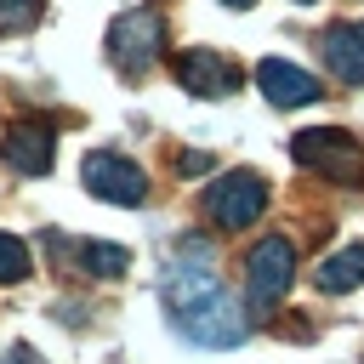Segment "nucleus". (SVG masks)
<instances>
[{"instance_id": "5", "label": "nucleus", "mask_w": 364, "mask_h": 364, "mask_svg": "<svg viewBox=\"0 0 364 364\" xmlns=\"http://www.w3.org/2000/svg\"><path fill=\"white\" fill-rule=\"evenodd\" d=\"M205 210H210L216 228H250V222L267 210V182H262L256 171H233V176L210 182Z\"/></svg>"}, {"instance_id": "4", "label": "nucleus", "mask_w": 364, "mask_h": 364, "mask_svg": "<svg viewBox=\"0 0 364 364\" xmlns=\"http://www.w3.org/2000/svg\"><path fill=\"white\" fill-rule=\"evenodd\" d=\"M296 165L330 176V182H364V148L347 136V131H301L290 142Z\"/></svg>"}, {"instance_id": "18", "label": "nucleus", "mask_w": 364, "mask_h": 364, "mask_svg": "<svg viewBox=\"0 0 364 364\" xmlns=\"http://www.w3.org/2000/svg\"><path fill=\"white\" fill-rule=\"evenodd\" d=\"M296 6H313V0H296Z\"/></svg>"}, {"instance_id": "16", "label": "nucleus", "mask_w": 364, "mask_h": 364, "mask_svg": "<svg viewBox=\"0 0 364 364\" xmlns=\"http://www.w3.org/2000/svg\"><path fill=\"white\" fill-rule=\"evenodd\" d=\"M0 364H40V358H34V353H28V347H11V353H6V358H0Z\"/></svg>"}, {"instance_id": "14", "label": "nucleus", "mask_w": 364, "mask_h": 364, "mask_svg": "<svg viewBox=\"0 0 364 364\" xmlns=\"http://www.w3.org/2000/svg\"><path fill=\"white\" fill-rule=\"evenodd\" d=\"M17 279H28V250L17 233H0V284H17Z\"/></svg>"}, {"instance_id": "7", "label": "nucleus", "mask_w": 364, "mask_h": 364, "mask_svg": "<svg viewBox=\"0 0 364 364\" xmlns=\"http://www.w3.org/2000/svg\"><path fill=\"white\" fill-rule=\"evenodd\" d=\"M176 85L193 91V97H228V91L239 85V74H233V63L216 57L210 46H193V51L176 57Z\"/></svg>"}, {"instance_id": "11", "label": "nucleus", "mask_w": 364, "mask_h": 364, "mask_svg": "<svg viewBox=\"0 0 364 364\" xmlns=\"http://www.w3.org/2000/svg\"><path fill=\"white\" fill-rule=\"evenodd\" d=\"M318 290H330V296H347V290H358L364 284V245H347V250H336L330 262H318Z\"/></svg>"}, {"instance_id": "12", "label": "nucleus", "mask_w": 364, "mask_h": 364, "mask_svg": "<svg viewBox=\"0 0 364 364\" xmlns=\"http://www.w3.org/2000/svg\"><path fill=\"white\" fill-rule=\"evenodd\" d=\"M40 0H0V34H28L40 23Z\"/></svg>"}, {"instance_id": "9", "label": "nucleus", "mask_w": 364, "mask_h": 364, "mask_svg": "<svg viewBox=\"0 0 364 364\" xmlns=\"http://www.w3.org/2000/svg\"><path fill=\"white\" fill-rule=\"evenodd\" d=\"M318 51H324V63H330L336 80L364 85V23H336V28H324Z\"/></svg>"}, {"instance_id": "17", "label": "nucleus", "mask_w": 364, "mask_h": 364, "mask_svg": "<svg viewBox=\"0 0 364 364\" xmlns=\"http://www.w3.org/2000/svg\"><path fill=\"white\" fill-rule=\"evenodd\" d=\"M228 6H250V0H228Z\"/></svg>"}, {"instance_id": "2", "label": "nucleus", "mask_w": 364, "mask_h": 364, "mask_svg": "<svg viewBox=\"0 0 364 364\" xmlns=\"http://www.w3.org/2000/svg\"><path fill=\"white\" fill-rule=\"evenodd\" d=\"M165 46V17L159 6H136V11H119L114 28H108V57L119 74H142Z\"/></svg>"}, {"instance_id": "13", "label": "nucleus", "mask_w": 364, "mask_h": 364, "mask_svg": "<svg viewBox=\"0 0 364 364\" xmlns=\"http://www.w3.org/2000/svg\"><path fill=\"white\" fill-rule=\"evenodd\" d=\"M80 262H85L91 273H102V279H114V273H125V267H131V256H125L119 245H85V250H80Z\"/></svg>"}, {"instance_id": "10", "label": "nucleus", "mask_w": 364, "mask_h": 364, "mask_svg": "<svg viewBox=\"0 0 364 364\" xmlns=\"http://www.w3.org/2000/svg\"><path fill=\"white\" fill-rule=\"evenodd\" d=\"M51 159H57L51 131H40V125H17V131L6 136V165H11V171H23V176H46Z\"/></svg>"}, {"instance_id": "1", "label": "nucleus", "mask_w": 364, "mask_h": 364, "mask_svg": "<svg viewBox=\"0 0 364 364\" xmlns=\"http://www.w3.org/2000/svg\"><path fill=\"white\" fill-rule=\"evenodd\" d=\"M165 307H171L176 330L188 341H199V347H239L245 330H250V318L239 313V301L216 279L210 250L199 239H188L182 256L171 262V273H165Z\"/></svg>"}, {"instance_id": "6", "label": "nucleus", "mask_w": 364, "mask_h": 364, "mask_svg": "<svg viewBox=\"0 0 364 364\" xmlns=\"http://www.w3.org/2000/svg\"><path fill=\"white\" fill-rule=\"evenodd\" d=\"M85 188L97 193V199H108V205H142L148 199V176H142V165H131L125 154H85Z\"/></svg>"}, {"instance_id": "15", "label": "nucleus", "mask_w": 364, "mask_h": 364, "mask_svg": "<svg viewBox=\"0 0 364 364\" xmlns=\"http://www.w3.org/2000/svg\"><path fill=\"white\" fill-rule=\"evenodd\" d=\"M176 171H210V154H176Z\"/></svg>"}, {"instance_id": "8", "label": "nucleus", "mask_w": 364, "mask_h": 364, "mask_svg": "<svg viewBox=\"0 0 364 364\" xmlns=\"http://www.w3.org/2000/svg\"><path fill=\"white\" fill-rule=\"evenodd\" d=\"M256 85H262V97H267L273 108H301V102L318 97V80L301 74L296 63H284V57H262V63H256Z\"/></svg>"}, {"instance_id": "3", "label": "nucleus", "mask_w": 364, "mask_h": 364, "mask_svg": "<svg viewBox=\"0 0 364 364\" xmlns=\"http://www.w3.org/2000/svg\"><path fill=\"white\" fill-rule=\"evenodd\" d=\"M250 313H273L296 279V245L284 233H267L256 250H250Z\"/></svg>"}]
</instances>
